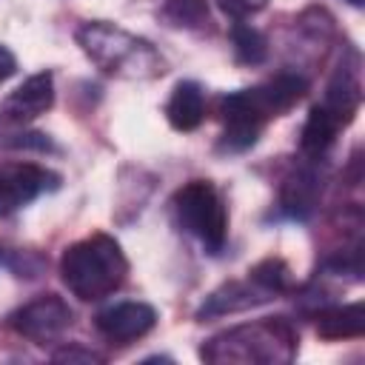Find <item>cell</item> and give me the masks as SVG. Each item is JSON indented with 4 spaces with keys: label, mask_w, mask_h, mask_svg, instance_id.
I'll use <instances>...</instances> for the list:
<instances>
[{
    "label": "cell",
    "mask_w": 365,
    "mask_h": 365,
    "mask_svg": "<svg viewBox=\"0 0 365 365\" xmlns=\"http://www.w3.org/2000/svg\"><path fill=\"white\" fill-rule=\"evenodd\" d=\"M308 91V80L299 71H279L259 86L231 91L220 100L222 117V148L231 154L257 145L262 128L294 108Z\"/></svg>",
    "instance_id": "6da1fadb"
},
{
    "label": "cell",
    "mask_w": 365,
    "mask_h": 365,
    "mask_svg": "<svg viewBox=\"0 0 365 365\" xmlns=\"http://www.w3.org/2000/svg\"><path fill=\"white\" fill-rule=\"evenodd\" d=\"M299 348V331L288 317H262L254 322H242L208 336L200 345V359L222 365H277L291 362Z\"/></svg>",
    "instance_id": "7a4b0ae2"
},
{
    "label": "cell",
    "mask_w": 365,
    "mask_h": 365,
    "mask_svg": "<svg viewBox=\"0 0 365 365\" xmlns=\"http://www.w3.org/2000/svg\"><path fill=\"white\" fill-rule=\"evenodd\" d=\"M83 54L108 77L117 80H154L165 74V57L145 40L114 23L88 20L74 31Z\"/></svg>",
    "instance_id": "3957f363"
},
{
    "label": "cell",
    "mask_w": 365,
    "mask_h": 365,
    "mask_svg": "<svg viewBox=\"0 0 365 365\" xmlns=\"http://www.w3.org/2000/svg\"><path fill=\"white\" fill-rule=\"evenodd\" d=\"M63 285L83 302H97L123 288L128 259L120 242L108 234H91L71 242L60 257Z\"/></svg>",
    "instance_id": "277c9868"
},
{
    "label": "cell",
    "mask_w": 365,
    "mask_h": 365,
    "mask_svg": "<svg viewBox=\"0 0 365 365\" xmlns=\"http://www.w3.org/2000/svg\"><path fill=\"white\" fill-rule=\"evenodd\" d=\"M177 225L191 234L208 254H220L228 240V208L222 194L208 180H188L171 197Z\"/></svg>",
    "instance_id": "5b68a950"
},
{
    "label": "cell",
    "mask_w": 365,
    "mask_h": 365,
    "mask_svg": "<svg viewBox=\"0 0 365 365\" xmlns=\"http://www.w3.org/2000/svg\"><path fill=\"white\" fill-rule=\"evenodd\" d=\"M6 325L17 336H23L34 345H51L74 325V311L68 308V302L63 297L40 294V297L29 299L26 305H20L17 311H11L6 317Z\"/></svg>",
    "instance_id": "8992f818"
},
{
    "label": "cell",
    "mask_w": 365,
    "mask_h": 365,
    "mask_svg": "<svg viewBox=\"0 0 365 365\" xmlns=\"http://www.w3.org/2000/svg\"><path fill=\"white\" fill-rule=\"evenodd\" d=\"M60 188V174L40 165V163H3L0 165V217L14 214L34 202L37 197L57 191Z\"/></svg>",
    "instance_id": "52a82bcc"
},
{
    "label": "cell",
    "mask_w": 365,
    "mask_h": 365,
    "mask_svg": "<svg viewBox=\"0 0 365 365\" xmlns=\"http://www.w3.org/2000/svg\"><path fill=\"white\" fill-rule=\"evenodd\" d=\"M157 325V311L148 302L140 299H123L114 302L108 308H103L94 317V328L100 331V336L111 345H128L143 339L151 328Z\"/></svg>",
    "instance_id": "ba28073f"
},
{
    "label": "cell",
    "mask_w": 365,
    "mask_h": 365,
    "mask_svg": "<svg viewBox=\"0 0 365 365\" xmlns=\"http://www.w3.org/2000/svg\"><path fill=\"white\" fill-rule=\"evenodd\" d=\"M322 197V171H319V160H308L299 163L297 168L288 171V177L279 185V202L277 211L285 220H308Z\"/></svg>",
    "instance_id": "9c48e42d"
},
{
    "label": "cell",
    "mask_w": 365,
    "mask_h": 365,
    "mask_svg": "<svg viewBox=\"0 0 365 365\" xmlns=\"http://www.w3.org/2000/svg\"><path fill=\"white\" fill-rule=\"evenodd\" d=\"M54 106V74L37 71L29 80H23L9 97L0 103V120L9 125H26L34 117L46 114Z\"/></svg>",
    "instance_id": "30bf717a"
},
{
    "label": "cell",
    "mask_w": 365,
    "mask_h": 365,
    "mask_svg": "<svg viewBox=\"0 0 365 365\" xmlns=\"http://www.w3.org/2000/svg\"><path fill=\"white\" fill-rule=\"evenodd\" d=\"M271 299H277V297L268 294L262 285H257L251 277L248 279H228L202 299V305L197 308V319L205 322V319H217L225 314H240V311L265 305Z\"/></svg>",
    "instance_id": "8fae6325"
},
{
    "label": "cell",
    "mask_w": 365,
    "mask_h": 365,
    "mask_svg": "<svg viewBox=\"0 0 365 365\" xmlns=\"http://www.w3.org/2000/svg\"><path fill=\"white\" fill-rule=\"evenodd\" d=\"M165 120L177 131H194L205 120V91L194 80H180L165 103Z\"/></svg>",
    "instance_id": "7c38bea8"
},
{
    "label": "cell",
    "mask_w": 365,
    "mask_h": 365,
    "mask_svg": "<svg viewBox=\"0 0 365 365\" xmlns=\"http://www.w3.org/2000/svg\"><path fill=\"white\" fill-rule=\"evenodd\" d=\"M314 322L322 339H359L365 331V305L359 299L351 305H325L314 314Z\"/></svg>",
    "instance_id": "4fadbf2b"
},
{
    "label": "cell",
    "mask_w": 365,
    "mask_h": 365,
    "mask_svg": "<svg viewBox=\"0 0 365 365\" xmlns=\"http://www.w3.org/2000/svg\"><path fill=\"white\" fill-rule=\"evenodd\" d=\"M165 26L185 29V31H202L211 26V11L205 0H163L157 11Z\"/></svg>",
    "instance_id": "5bb4252c"
},
{
    "label": "cell",
    "mask_w": 365,
    "mask_h": 365,
    "mask_svg": "<svg viewBox=\"0 0 365 365\" xmlns=\"http://www.w3.org/2000/svg\"><path fill=\"white\" fill-rule=\"evenodd\" d=\"M231 46H234V57L242 66H259L268 57V40L262 37L259 29L248 26L245 20H237L231 26Z\"/></svg>",
    "instance_id": "9a60e30c"
},
{
    "label": "cell",
    "mask_w": 365,
    "mask_h": 365,
    "mask_svg": "<svg viewBox=\"0 0 365 365\" xmlns=\"http://www.w3.org/2000/svg\"><path fill=\"white\" fill-rule=\"evenodd\" d=\"M248 277H251L257 285H262L268 294H274V297L288 294V291L294 288L291 268H288L285 259H279V257H265L262 262H257V265L248 271Z\"/></svg>",
    "instance_id": "2e32d148"
},
{
    "label": "cell",
    "mask_w": 365,
    "mask_h": 365,
    "mask_svg": "<svg viewBox=\"0 0 365 365\" xmlns=\"http://www.w3.org/2000/svg\"><path fill=\"white\" fill-rule=\"evenodd\" d=\"M228 17H234V20H245V17H251V14H257L259 9H265V3L268 0H214Z\"/></svg>",
    "instance_id": "e0dca14e"
},
{
    "label": "cell",
    "mask_w": 365,
    "mask_h": 365,
    "mask_svg": "<svg viewBox=\"0 0 365 365\" xmlns=\"http://www.w3.org/2000/svg\"><path fill=\"white\" fill-rule=\"evenodd\" d=\"M51 359H57V362H103V354H97L91 348H80V345H66V348L54 351Z\"/></svg>",
    "instance_id": "ac0fdd59"
},
{
    "label": "cell",
    "mask_w": 365,
    "mask_h": 365,
    "mask_svg": "<svg viewBox=\"0 0 365 365\" xmlns=\"http://www.w3.org/2000/svg\"><path fill=\"white\" fill-rule=\"evenodd\" d=\"M14 71H17V60H14V54H11L6 46H0V83H6Z\"/></svg>",
    "instance_id": "d6986e66"
},
{
    "label": "cell",
    "mask_w": 365,
    "mask_h": 365,
    "mask_svg": "<svg viewBox=\"0 0 365 365\" xmlns=\"http://www.w3.org/2000/svg\"><path fill=\"white\" fill-rule=\"evenodd\" d=\"M348 3H351V6H356V9L362 6V0H348Z\"/></svg>",
    "instance_id": "ffe728a7"
}]
</instances>
